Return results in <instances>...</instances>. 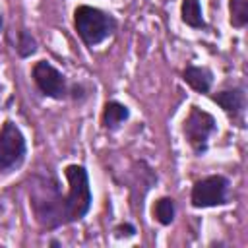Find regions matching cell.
Instances as JSON below:
<instances>
[{
	"instance_id": "cell-3",
	"label": "cell",
	"mask_w": 248,
	"mask_h": 248,
	"mask_svg": "<svg viewBox=\"0 0 248 248\" xmlns=\"http://www.w3.org/2000/svg\"><path fill=\"white\" fill-rule=\"evenodd\" d=\"M25 157V138L14 122H4L0 130V170L17 167Z\"/></svg>"
},
{
	"instance_id": "cell-8",
	"label": "cell",
	"mask_w": 248,
	"mask_h": 248,
	"mask_svg": "<svg viewBox=\"0 0 248 248\" xmlns=\"http://www.w3.org/2000/svg\"><path fill=\"white\" fill-rule=\"evenodd\" d=\"M213 101L219 103L227 112H232V114H240L242 108H244V93H242V89L221 91V93L213 95Z\"/></svg>"
},
{
	"instance_id": "cell-11",
	"label": "cell",
	"mask_w": 248,
	"mask_h": 248,
	"mask_svg": "<svg viewBox=\"0 0 248 248\" xmlns=\"http://www.w3.org/2000/svg\"><path fill=\"white\" fill-rule=\"evenodd\" d=\"M153 213H155V219L161 225H170V221L174 219V203H172V200L170 198H161L155 203Z\"/></svg>"
},
{
	"instance_id": "cell-6",
	"label": "cell",
	"mask_w": 248,
	"mask_h": 248,
	"mask_svg": "<svg viewBox=\"0 0 248 248\" xmlns=\"http://www.w3.org/2000/svg\"><path fill=\"white\" fill-rule=\"evenodd\" d=\"M33 79L37 83V87L54 99H62L66 95V81L64 76L46 60H41L35 64L33 68Z\"/></svg>"
},
{
	"instance_id": "cell-9",
	"label": "cell",
	"mask_w": 248,
	"mask_h": 248,
	"mask_svg": "<svg viewBox=\"0 0 248 248\" xmlns=\"http://www.w3.org/2000/svg\"><path fill=\"white\" fill-rule=\"evenodd\" d=\"M128 118V108L116 101H110L105 105V110H103V124L105 128H118L124 120Z\"/></svg>"
},
{
	"instance_id": "cell-1",
	"label": "cell",
	"mask_w": 248,
	"mask_h": 248,
	"mask_svg": "<svg viewBox=\"0 0 248 248\" xmlns=\"http://www.w3.org/2000/svg\"><path fill=\"white\" fill-rule=\"evenodd\" d=\"M74 25L81 41L89 46L99 45L114 31V19L107 16L105 12L91 8V6H79L74 12Z\"/></svg>"
},
{
	"instance_id": "cell-4",
	"label": "cell",
	"mask_w": 248,
	"mask_h": 248,
	"mask_svg": "<svg viewBox=\"0 0 248 248\" xmlns=\"http://www.w3.org/2000/svg\"><path fill=\"white\" fill-rule=\"evenodd\" d=\"M213 130H215V120H213V116L207 114V112H203L202 108L194 107V108L190 110L186 122H184V134H186V140L190 141V145H192L198 153L205 151L207 140H209V136L213 134Z\"/></svg>"
},
{
	"instance_id": "cell-12",
	"label": "cell",
	"mask_w": 248,
	"mask_h": 248,
	"mask_svg": "<svg viewBox=\"0 0 248 248\" xmlns=\"http://www.w3.org/2000/svg\"><path fill=\"white\" fill-rule=\"evenodd\" d=\"M248 21V0H231V23L244 27Z\"/></svg>"
},
{
	"instance_id": "cell-13",
	"label": "cell",
	"mask_w": 248,
	"mask_h": 248,
	"mask_svg": "<svg viewBox=\"0 0 248 248\" xmlns=\"http://www.w3.org/2000/svg\"><path fill=\"white\" fill-rule=\"evenodd\" d=\"M17 48H19V54H21V56H27V54H33V52H35V41L31 39L29 33L23 31V33L19 35V46H17Z\"/></svg>"
},
{
	"instance_id": "cell-5",
	"label": "cell",
	"mask_w": 248,
	"mask_h": 248,
	"mask_svg": "<svg viewBox=\"0 0 248 248\" xmlns=\"http://www.w3.org/2000/svg\"><path fill=\"white\" fill-rule=\"evenodd\" d=\"M229 182L223 176H207L194 184L192 188V203L196 207H213L227 203Z\"/></svg>"
},
{
	"instance_id": "cell-2",
	"label": "cell",
	"mask_w": 248,
	"mask_h": 248,
	"mask_svg": "<svg viewBox=\"0 0 248 248\" xmlns=\"http://www.w3.org/2000/svg\"><path fill=\"white\" fill-rule=\"evenodd\" d=\"M66 178H68V198L64 203V215L68 221L81 219L89 205H91V190H89V178L83 167L70 165L66 167Z\"/></svg>"
},
{
	"instance_id": "cell-14",
	"label": "cell",
	"mask_w": 248,
	"mask_h": 248,
	"mask_svg": "<svg viewBox=\"0 0 248 248\" xmlns=\"http://www.w3.org/2000/svg\"><path fill=\"white\" fill-rule=\"evenodd\" d=\"M0 27H2V19H0Z\"/></svg>"
},
{
	"instance_id": "cell-10",
	"label": "cell",
	"mask_w": 248,
	"mask_h": 248,
	"mask_svg": "<svg viewBox=\"0 0 248 248\" xmlns=\"http://www.w3.org/2000/svg\"><path fill=\"white\" fill-rule=\"evenodd\" d=\"M182 19L184 23H188L190 27H203V16H202V6L200 0H182Z\"/></svg>"
},
{
	"instance_id": "cell-7",
	"label": "cell",
	"mask_w": 248,
	"mask_h": 248,
	"mask_svg": "<svg viewBox=\"0 0 248 248\" xmlns=\"http://www.w3.org/2000/svg\"><path fill=\"white\" fill-rule=\"evenodd\" d=\"M184 81L198 93H207L211 87V72L205 68L190 66L184 70Z\"/></svg>"
}]
</instances>
